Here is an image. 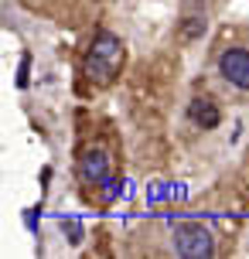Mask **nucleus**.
<instances>
[{
	"label": "nucleus",
	"mask_w": 249,
	"mask_h": 259,
	"mask_svg": "<svg viewBox=\"0 0 249 259\" xmlns=\"http://www.w3.org/2000/svg\"><path fill=\"white\" fill-rule=\"evenodd\" d=\"M119 58H123V45H119V38H113V34H99V38L92 41V52L89 58H86V72H89V78H96V82H109L113 78V72H116Z\"/></svg>",
	"instance_id": "obj_1"
},
{
	"label": "nucleus",
	"mask_w": 249,
	"mask_h": 259,
	"mask_svg": "<svg viewBox=\"0 0 249 259\" xmlns=\"http://www.w3.org/2000/svg\"><path fill=\"white\" fill-rule=\"evenodd\" d=\"M174 249H178L184 259H205V256H212L215 246H212L209 229L188 222V225H178V229H174Z\"/></svg>",
	"instance_id": "obj_2"
},
{
	"label": "nucleus",
	"mask_w": 249,
	"mask_h": 259,
	"mask_svg": "<svg viewBox=\"0 0 249 259\" xmlns=\"http://www.w3.org/2000/svg\"><path fill=\"white\" fill-rule=\"evenodd\" d=\"M219 68H222V75L239 85V89H249V52L242 48H232V52H225L219 58Z\"/></svg>",
	"instance_id": "obj_3"
},
{
	"label": "nucleus",
	"mask_w": 249,
	"mask_h": 259,
	"mask_svg": "<svg viewBox=\"0 0 249 259\" xmlns=\"http://www.w3.org/2000/svg\"><path fill=\"white\" fill-rule=\"evenodd\" d=\"M188 116L195 119L201 130H212L219 126V109L209 103V99H191V106H188Z\"/></svg>",
	"instance_id": "obj_4"
},
{
	"label": "nucleus",
	"mask_w": 249,
	"mask_h": 259,
	"mask_svg": "<svg viewBox=\"0 0 249 259\" xmlns=\"http://www.w3.org/2000/svg\"><path fill=\"white\" fill-rule=\"evenodd\" d=\"M106 167H109V164H106V154H103V150H92V154L82 157V178H86V181H92V184H99L106 178Z\"/></svg>",
	"instance_id": "obj_5"
},
{
	"label": "nucleus",
	"mask_w": 249,
	"mask_h": 259,
	"mask_svg": "<svg viewBox=\"0 0 249 259\" xmlns=\"http://www.w3.org/2000/svg\"><path fill=\"white\" fill-rule=\"evenodd\" d=\"M103 184H106V188H103V198H106V201H113V198L119 194V181H113V178L106 174V178H103Z\"/></svg>",
	"instance_id": "obj_6"
},
{
	"label": "nucleus",
	"mask_w": 249,
	"mask_h": 259,
	"mask_svg": "<svg viewBox=\"0 0 249 259\" xmlns=\"http://www.w3.org/2000/svg\"><path fill=\"white\" fill-rule=\"evenodd\" d=\"M198 31H205V21H198V17H188V24H184V38H195Z\"/></svg>",
	"instance_id": "obj_7"
},
{
	"label": "nucleus",
	"mask_w": 249,
	"mask_h": 259,
	"mask_svg": "<svg viewBox=\"0 0 249 259\" xmlns=\"http://www.w3.org/2000/svg\"><path fill=\"white\" fill-rule=\"evenodd\" d=\"M65 229H68V235H72V242H82V229H79V222H65Z\"/></svg>",
	"instance_id": "obj_8"
},
{
	"label": "nucleus",
	"mask_w": 249,
	"mask_h": 259,
	"mask_svg": "<svg viewBox=\"0 0 249 259\" xmlns=\"http://www.w3.org/2000/svg\"><path fill=\"white\" fill-rule=\"evenodd\" d=\"M17 85H21V89H24V85H27V58H24V62H21V75H17Z\"/></svg>",
	"instance_id": "obj_9"
}]
</instances>
